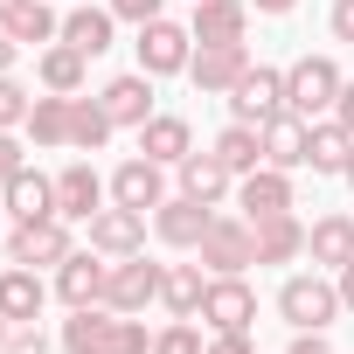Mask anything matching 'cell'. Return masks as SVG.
Returning <instances> with one entry per match:
<instances>
[{
    "instance_id": "obj_1",
    "label": "cell",
    "mask_w": 354,
    "mask_h": 354,
    "mask_svg": "<svg viewBox=\"0 0 354 354\" xmlns=\"http://www.w3.org/2000/svg\"><path fill=\"white\" fill-rule=\"evenodd\" d=\"M278 313H285L292 333H326L340 319V285H326L319 271H299V278L278 285Z\"/></svg>"
},
{
    "instance_id": "obj_2",
    "label": "cell",
    "mask_w": 354,
    "mask_h": 354,
    "mask_svg": "<svg viewBox=\"0 0 354 354\" xmlns=\"http://www.w3.org/2000/svg\"><path fill=\"white\" fill-rule=\"evenodd\" d=\"M340 70H333V56H299L292 70H285V111H299L306 125L319 118V111H333L340 104Z\"/></svg>"
},
{
    "instance_id": "obj_3",
    "label": "cell",
    "mask_w": 354,
    "mask_h": 354,
    "mask_svg": "<svg viewBox=\"0 0 354 354\" xmlns=\"http://www.w3.org/2000/svg\"><path fill=\"white\" fill-rule=\"evenodd\" d=\"M132 49H139V70H146V77H174V70H188V63H195V35H188L181 21H167V15L146 21Z\"/></svg>"
},
{
    "instance_id": "obj_4",
    "label": "cell",
    "mask_w": 354,
    "mask_h": 354,
    "mask_svg": "<svg viewBox=\"0 0 354 354\" xmlns=\"http://www.w3.org/2000/svg\"><path fill=\"white\" fill-rule=\"evenodd\" d=\"M77 243H70V223L63 216H42V223H15V236H8V264H28V271H42V264H63Z\"/></svg>"
},
{
    "instance_id": "obj_5",
    "label": "cell",
    "mask_w": 354,
    "mask_h": 354,
    "mask_svg": "<svg viewBox=\"0 0 354 354\" xmlns=\"http://www.w3.org/2000/svg\"><path fill=\"white\" fill-rule=\"evenodd\" d=\"M160 285H167V264H146V250L139 257H118L111 264V285H104V306L111 313H146L160 299Z\"/></svg>"
},
{
    "instance_id": "obj_6",
    "label": "cell",
    "mask_w": 354,
    "mask_h": 354,
    "mask_svg": "<svg viewBox=\"0 0 354 354\" xmlns=\"http://www.w3.org/2000/svg\"><path fill=\"white\" fill-rule=\"evenodd\" d=\"M230 111H236L243 125H271V118L285 111V70L250 63V70L236 77V91H230Z\"/></svg>"
},
{
    "instance_id": "obj_7",
    "label": "cell",
    "mask_w": 354,
    "mask_h": 354,
    "mask_svg": "<svg viewBox=\"0 0 354 354\" xmlns=\"http://www.w3.org/2000/svg\"><path fill=\"white\" fill-rule=\"evenodd\" d=\"M202 264H209L216 278H243V264H257V230H250V223L216 216V223H209V236H202Z\"/></svg>"
},
{
    "instance_id": "obj_8",
    "label": "cell",
    "mask_w": 354,
    "mask_h": 354,
    "mask_svg": "<svg viewBox=\"0 0 354 354\" xmlns=\"http://www.w3.org/2000/svg\"><path fill=\"white\" fill-rule=\"evenodd\" d=\"M209 223H216V209L195 202V195H174V202L153 209V230H160V243H174V250H202Z\"/></svg>"
},
{
    "instance_id": "obj_9",
    "label": "cell",
    "mask_w": 354,
    "mask_h": 354,
    "mask_svg": "<svg viewBox=\"0 0 354 354\" xmlns=\"http://www.w3.org/2000/svg\"><path fill=\"white\" fill-rule=\"evenodd\" d=\"M202 319H209L216 333H250V319H257V292H250L243 278H209Z\"/></svg>"
},
{
    "instance_id": "obj_10",
    "label": "cell",
    "mask_w": 354,
    "mask_h": 354,
    "mask_svg": "<svg viewBox=\"0 0 354 354\" xmlns=\"http://www.w3.org/2000/svg\"><path fill=\"white\" fill-rule=\"evenodd\" d=\"M243 70H250V49H243V42H216V49H195V63H188L195 91H209V97H230Z\"/></svg>"
},
{
    "instance_id": "obj_11",
    "label": "cell",
    "mask_w": 354,
    "mask_h": 354,
    "mask_svg": "<svg viewBox=\"0 0 354 354\" xmlns=\"http://www.w3.org/2000/svg\"><path fill=\"white\" fill-rule=\"evenodd\" d=\"M139 243H146V216L139 209H97L91 216V250L97 257H139Z\"/></svg>"
},
{
    "instance_id": "obj_12",
    "label": "cell",
    "mask_w": 354,
    "mask_h": 354,
    "mask_svg": "<svg viewBox=\"0 0 354 354\" xmlns=\"http://www.w3.org/2000/svg\"><path fill=\"white\" fill-rule=\"evenodd\" d=\"M97 209H104V181H97V167H91V160L63 167V174H56V216H63V223H91Z\"/></svg>"
},
{
    "instance_id": "obj_13",
    "label": "cell",
    "mask_w": 354,
    "mask_h": 354,
    "mask_svg": "<svg viewBox=\"0 0 354 354\" xmlns=\"http://www.w3.org/2000/svg\"><path fill=\"white\" fill-rule=\"evenodd\" d=\"M306 160H313V125H306L299 111H278V118L264 125V167L292 174V167H306Z\"/></svg>"
},
{
    "instance_id": "obj_14",
    "label": "cell",
    "mask_w": 354,
    "mask_h": 354,
    "mask_svg": "<svg viewBox=\"0 0 354 354\" xmlns=\"http://www.w3.org/2000/svg\"><path fill=\"white\" fill-rule=\"evenodd\" d=\"M104 285H111V264H97L91 250H70L56 264V292L63 306H104Z\"/></svg>"
},
{
    "instance_id": "obj_15",
    "label": "cell",
    "mask_w": 354,
    "mask_h": 354,
    "mask_svg": "<svg viewBox=\"0 0 354 354\" xmlns=\"http://www.w3.org/2000/svg\"><path fill=\"white\" fill-rule=\"evenodd\" d=\"M243 28H250V0H195L188 35H195L202 49H216V42H243Z\"/></svg>"
},
{
    "instance_id": "obj_16",
    "label": "cell",
    "mask_w": 354,
    "mask_h": 354,
    "mask_svg": "<svg viewBox=\"0 0 354 354\" xmlns=\"http://www.w3.org/2000/svg\"><path fill=\"white\" fill-rule=\"evenodd\" d=\"M111 333H118V313L111 306H70L63 354H111Z\"/></svg>"
},
{
    "instance_id": "obj_17",
    "label": "cell",
    "mask_w": 354,
    "mask_h": 354,
    "mask_svg": "<svg viewBox=\"0 0 354 354\" xmlns=\"http://www.w3.org/2000/svg\"><path fill=\"white\" fill-rule=\"evenodd\" d=\"M111 202L118 209H160L167 202V181H160V160H125L118 174H111Z\"/></svg>"
},
{
    "instance_id": "obj_18",
    "label": "cell",
    "mask_w": 354,
    "mask_h": 354,
    "mask_svg": "<svg viewBox=\"0 0 354 354\" xmlns=\"http://www.w3.org/2000/svg\"><path fill=\"white\" fill-rule=\"evenodd\" d=\"M236 202H243V216H250V223H264V216H285V209H292V174H278V167H257V174H243V181H236Z\"/></svg>"
},
{
    "instance_id": "obj_19",
    "label": "cell",
    "mask_w": 354,
    "mask_h": 354,
    "mask_svg": "<svg viewBox=\"0 0 354 354\" xmlns=\"http://www.w3.org/2000/svg\"><path fill=\"white\" fill-rule=\"evenodd\" d=\"M0 202H8L15 223H42V216H56V181H49V174H35V167H21L15 181L0 188Z\"/></svg>"
},
{
    "instance_id": "obj_20",
    "label": "cell",
    "mask_w": 354,
    "mask_h": 354,
    "mask_svg": "<svg viewBox=\"0 0 354 354\" xmlns=\"http://www.w3.org/2000/svg\"><path fill=\"white\" fill-rule=\"evenodd\" d=\"M42 278L28 271V264H8V271H0V313H8V326H35L42 319Z\"/></svg>"
},
{
    "instance_id": "obj_21",
    "label": "cell",
    "mask_w": 354,
    "mask_h": 354,
    "mask_svg": "<svg viewBox=\"0 0 354 354\" xmlns=\"http://www.w3.org/2000/svg\"><path fill=\"white\" fill-rule=\"evenodd\" d=\"M139 153H146V160H160V167H167V160L181 167V160L195 153V139H188V118H174V111H153V118L139 125Z\"/></svg>"
},
{
    "instance_id": "obj_22",
    "label": "cell",
    "mask_w": 354,
    "mask_h": 354,
    "mask_svg": "<svg viewBox=\"0 0 354 354\" xmlns=\"http://www.w3.org/2000/svg\"><path fill=\"white\" fill-rule=\"evenodd\" d=\"M216 160L236 174V181H243V174H257V167H264V125H243V118H230V125L216 132Z\"/></svg>"
},
{
    "instance_id": "obj_23",
    "label": "cell",
    "mask_w": 354,
    "mask_h": 354,
    "mask_svg": "<svg viewBox=\"0 0 354 354\" xmlns=\"http://www.w3.org/2000/svg\"><path fill=\"white\" fill-rule=\"evenodd\" d=\"M306 257L326 264V271L354 264V216H319V223L306 230Z\"/></svg>"
},
{
    "instance_id": "obj_24",
    "label": "cell",
    "mask_w": 354,
    "mask_h": 354,
    "mask_svg": "<svg viewBox=\"0 0 354 354\" xmlns=\"http://www.w3.org/2000/svg\"><path fill=\"white\" fill-rule=\"evenodd\" d=\"M104 111H111V125H146L153 118V77L139 70V77H111L104 84Z\"/></svg>"
},
{
    "instance_id": "obj_25",
    "label": "cell",
    "mask_w": 354,
    "mask_h": 354,
    "mask_svg": "<svg viewBox=\"0 0 354 354\" xmlns=\"http://www.w3.org/2000/svg\"><path fill=\"white\" fill-rule=\"evenodd\" d=\"M257 230V264H292L299 250H306V223L285 209V216H264V223H250Z\"/></svg>"
},
{
    "instance_id": "obj_26",
    "label": "cell",
    "mask_w": 354,
    "mask_h": 354,
    "mask_svg": "<svg viewBox=\"0 0 354 354\" xmlns=\"http://www.w3.org/2000/svg\"><path fill=\"white\" fill-rule=\"evenodd\" d=\"M230 181H236V174H230L216 153H188V160H181V195H195V202H209V209L230 195Z\"/></svg>"
},
{
    "instance_id": "obj_27",
    "label": "cell",
    "mask_w": 354,
    "mask_h": 354,
    "mask_svg": "<svg viewBox=\"0 0 354 354\" xmlns=\"http://www.w3.org/2000/svg\"><path fill=\"white\" fill-rule=\"evenodd\" d=\"M160 299H167V313H174V319H202V299H209V278H202V264H167V285H160Z\"/></svg>"
},
{
    "instance_id": "obj_28",
    "label": "cell",
    "mask_w": 354,
    "mask_h": 354,
    "mask_svg": "<svg viewBox=\"0 0 354 354\" xmlns=\"http://www.w3.org/2000/svg\"><path fill=\"white\" fill-rule=\"evenodd\" d=\"M347 160H354V132H347L340 118H313V160H306V167H313V174H340Z\"/></svg>"
},
{
    "instance_id": "obj_29",
    "label": "cell",
    "mask_w": 354,
    "mask_h": 354,
    "mask_svg": "<svg viewBox=\"0 0 354 354\" xmlns=\"http://www.w3.org/2000/svg\"><path fill=\"white\" fill-rule=\"evenodd\" d=\"M111 21H118L111 8H77V15L63 21V42L84 49V56H104V49H111Z\"/></svg>"
},
{
    "instance_id": "obj_30",
    "label": "cell",
    "mask_w": 354,
    "mask_h": 354,
    "mask_svg": "<svg viewBox=\"0 0 354 354\" xmlns=\"http://www.w3.org/2000/svg\"><path fill=\"white\" fill-rule=\"evenodd\" d=\"M28 139L35 146H70V97L63 91H49V97L28 104Z\"/></svg>"
},
{
    "instance_id": "obj_31",
    "label": "cell",
    "mask_w": 354,
    "mask_h": 354,
    "mask_svg": "<svg viewBox=\"0 0 354 354\" xmlns=\"http://www.w3.org/2000/svg\"><path fill=\"white\" fill-rule=\"evenodd\" d=\"M118 125H111V111H104V97H70V146H84V153H97L104 139H111Z\"/></svg>"
},
{
    "instance_id": "obj_32",
    "label": "cell",
    "mask_w": 354,
    "mask_h": 354,
    "mask_svg": "<svg viewBox=\"0 0 354 354\" xmlns=\"http://www.w3.org/2000/svg\"><path fill=\"white\" fill-rule=\"evenodd\" d=\"M84 63H91L84 49L49 42V49H42V84H49V91H63V97H77V91H84Z\"/></svg>"
},
{
    "instance_id": "obj_33",
    "label": "cell",
    "mask_w": 354,
    "mask_h": 354,
    "mask_svg": "<svg viewBox=\"0 0 354 354\" xmlns=\"http://www.w3.org/2000/svg\"><path fill=\"white\" fill-rule=\"evenodd\" d=\"M8 35H15L21 49H49V42H63V21L49 15V0H28V8L8 21Z\"/></svg>"
},
{
    "instance_id": "obj_34",
    "label": "cell",
    "mask_w": 354,
    "mask_h": 354,
    "mask_svg": "<svg viewBox=\"0 0 354 354\" xmlns=\"http://www.w3.org/2000/svg\"><path fill=\"white\" fill-rule=\"evenodd\" d=\"M209 340L195 333V319H174V326H160L153 333V354H202Z\"/></svg>"
},
{
    "instance_id": "obj_35",
    "label": "cell",
    "mask_w": 354,
    "mask_h": 354,
    "mask_svg": "<svg viewBox=\"0 0 354 354\" xmlns=\"http://www.w3.org/2000/svg\"><path fill=\"white\" fill-rule=\"evenodd\" d=\"M28 104H35V97H28V91L15 84V77H0V132H15V125H28Z\"/></svg>"
},
{
    "instance_id": "obj_36",
    "label": "cell",
    "mask_w": 354,
    "mask_h": 354,
    "mask_svg": "<svg viewBox=\"0 0 354 354\" xmlns=\"http://www.w3.org/2000/svg\"><path fill=\"white\" fill-rule=\"evenodd\" d=\"M111 354H153V333H146L139 319H118V333H111Z\"/></svg>"
},
{
    "instance_id": "obj_37",
    "label": "cell",
    "mask_w": 354,
    "mask_h": 354,
    "mask_svg": "<svg viewBox=\"0 0 354 354\" xmlns=\"http://www.w3.org/2000/svg\"><path fill=\"white\" fill-rule=\"evenodd\" d=\"M21 167H28V146H21L15 132H0V188H8L15 174H21Z\"/></svg>"
},
{
    "instance_id": "obj_38",
    "label": "cell",
    "mask_w": 354,
    "mask_h": 354,
    "mask_svg": "<svg viewBox=\"0 0 354 354\" xmlns=\"http://www.w3.org/2000/svg\"><path fill=\"white\" fill-rule=\"evenodd\" d=\"M160 8H167V0H111V15H118V21H139V28L160 21Z\"/></svg>"
},
{
    "instance_id": "obj_39",
    "label": "cell",
    "mask_w": 354,
    "mask_h": 354,
    "mask_svg": "<svg viewBox=\"0 0 354 354\" xmlns=\"http://www.w3.org/2000/svg\"><path fill=\"white\" fill-rule=\"evenodd\" d=\"M0 354H49V340H42V326H15Z\"/></svg>"
},
{
    "instance_id": "obj_40",
    "label": "cell",
    "mask_w": 354,
    "mask_h": 354,
    "mask_svg": "<svg viewBox=\"0 0 354 354\" xmlns=\"http://www.w3.org/2000/svg\"><path fill=\"white\" fill-rule=\"evenodd\" d=\"M202 354H250V333H216Z\"/></svg>"
},
{
    "instance_id": "obj_41",
    "label": "cell",
    "mask_w": 354,
    "mask_h": 354,
    "mask_svg": "<svg viewBox=\"0 0 354 354\" xmlns=\"http://www.w3.org/2000/svg\"><path fill=\"white\" fill-rule=\"evenodd\" d=\"M333 35L354 42V0H333Z\"/></svg>"
},
{
    "instance_id": "obj_42",
    "label": "cell",
    "mask_w": 354,
    "mask_h": 354,
    "mask_svg": "<svg viewBox=\"0 0 354 354\" xmlns=\"http://www.w3.org/2000/svg\"><path fill=\"white\" fill-rule=\"evenodd\" d=\"M333 118H340V125L354 132V84H340V104H333Z\"/></svg>"
},
{
    "instance_id": "obj_43",
    "label": "cell",
    "mask_w": 354,
    "mask_h": 354,
    "mask_svg": "<svg viewBox=\"0 0 354 354\" xmlns=\"http://www.w3.org/2000/svg\"><path fill=\"white\" fill-rule=\"evenodd\" d=\"M292 354H333V347H326L319 333H299V340H292Z\"/></svg>"
},
{
    "instance_id": "obj_44",
    "label": "cell",
    "mask_w": 354,
    "mask_h": 354,
    "mask_svg": "<svg viewBox=\"0 0 354 354\" xmlns=\"http://www.w3.org/2000/svg\"><path fill=\"white\" fill-rule=\"evenodd\" d=\"M15 49H21V42H15L8 28H0V77H8V70H15Z\"/></svg>"
},
{
    "instance_id": "obj_45",
    "label": "cell",
    "mask_w": 354,
    "mask_h": 354,
    "mask_svg": "<svg viewBox=\"0 0 354 354\" xmlns=\"http://www.w3.org/2000/svg\"><path fill=\"white\" fill-rule=\"evenodd\" d=\"M340 306L354 313V264H340Z\"/></svg>"
},
{
    "instance_id": "obj_46",
    "label": "cell",
    "mask_w": 354,
    "mask_h": 354,
    "mask_svg": "<svg viewBox=\"0 0 354 354\" xmlns=\"http://www.w3.org/2000/svg\"><path fill=\"white\" fill-rule=\"evenodd\" d=\"M250 8H257V15H292L299 0H250Z\"/></svg>"
},
{
    "instance_id": "obj_47",
    "label": "cell",
    "mask_w": 354,
    "mask_h": 354,
    "mask_svg": "<svg viewBox=\"0 0 354 354\" xmlns=\"http://www.w3.org/2000/svg\"><path fill=\"white\" fill-rule=\"evenodd\" d=\"M21 8H28V0H0V28H8V21H15Z\"/></svg>"
},
{
    "instance_id": "obj_48",
    "label": "cell",
    "mask_w": 354,
    "mask_h": 354,
    "mask_svg": "<svg viewBox=\"0 0 354 354\" xmlns=\"http://www.w3.org/2000/svg\"><path fill=\"white\" fill-rule=\"evenodd\" d=\"M8 333H15V326H8V313H0V347H8Z\"/></svg>"
},
{
    "instance_id": "obj_49",
    "label": "cell",
    "mask_w": 354,
    "mask_h": 354,
    "mask_svg": "<svg viewBox=\"0 0 354 354\" xmlns=\"http://www.w3.org/2000/svg\"><path fill=\"white\" fill-rule=\"evenodd\" d=\"M340 181H347V188H354V160H347V167H340Z\"/></svg>"
},
{
    "instance_id": "obj_50",
    "label": "cell",
    "mask_w": 354,
    "mask_h": 354,
    "mask_svg": "<svg viewBox=\"0 0 354 354\" xmlns=\"http://www.w3.org/2000/svg\"><path fill=\"white\" fill-rule=\"evenodd\" d=\"M0 223H8V202H0Z\"/></svg>"
}]
</instances>
